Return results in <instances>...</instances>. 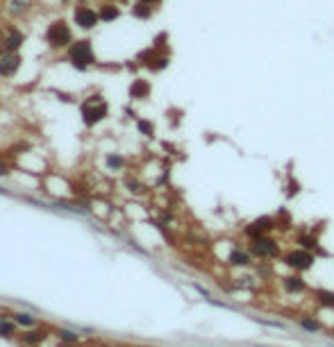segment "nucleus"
Instances as JSON below:
<instances>
[{
	"label": "nucleus",
	"instance_id": "obj_21",
	"mask_svg": "<svg viewBox=\"0 0 334 347\" xmlns=\"http://www.w3.org/2000/svg\"><path fill=\"white\" fill-rule=\"evenodd\" d=\"M139 130H144L146 134H150V132H152V125H148V123H139Z\"/></svg>",
	"mask_w": 334,
	"mask_h": 347
},
{
	"label": "nucleus",
	"instance_id": "obj_22",
	"mask_svg": "<svg viewBox=\"0 0 334 347\" xmlns=\"http://www.w3.org/2000/svg\"><path fill=\"white\" fill-rule=\"evenodd\" d=\"M0 175H7V168L2 164H0Z\"/></svg>",
	"mask_w": 334,
	"mask_h": 347
},
{
	"label": "nucleus",
	"instance_id": "obj_2",
	"mask_svg": "<svg viewBox=\"0 0 334 347\" xmlns=\"http://www.w3.org/2000/svg\"><path fill=\"white\" fill-rule=\"evenodd\" d=\"M82 116H84V123H86V125L98 123L100 118L107 116V105L98 98V96H93V98L86 100L84 107H82Z\"/></svg>",
	"mask_w": 334,
	"mask_h": 347
},
{
	"label": "nucleus",
	"instance_id": "obj_5",
	"mask_svg": "<svg viewBox=\"0 0 334 347\" xmlns=\"http://www.w3.org/2000/svg\"><path fill=\"white\" fill-rule=\"evenodd\" d=\"M98 19H100V14H96L91 7H78V9H75V23H78L80 27H84V30L96 27Z\"/></svg>",
	"mask_w": 334,
	"mask_h": 347
},
{
	"label": "nucleus",
	"instance_id": "obj_8",
	"mask_svg": "<svg viewBox=\"0 0 334 347\" xmlns=\"http://www.w3.org/2000/svg\"><path fill=\"white\" fill-rule=\"evenodd\" d=\"M273 225H271L269 218H259V220H255L252 223V227H248V234L250 236H262L264 231H269Z\"/></svg>",
	"mask_w": 334,
	"mask_h": 347
},
{
	"label": "nucleus",
	"instance_id": "obj_10",
	"mask_svg": "<svg viewBox=\"0 0 334 347\" xmlns=\"http://www.w3.org/2000/svg\"><path fill=\"white\" fill-rule=\"evenodd\" d=\"M230 263H234V266H246V263H248V254L241 252V250H234V252L230 254Z\"/></svg>",
	"mask_w": 334,
	"mask_h": 347
},
{
	"label": "nucleus",
	"instance_id": "obj_4",
	"mask_svg": "<svg viewBox=\"0 0 334 347\" xmlns=\"http://www.w3.org/2000/svg\"><path fill=\"white\" fill-rule=\"evenodd\" d=\"M21 66V57L16 50H5L0 55V75H14Z\"/></svg>",
	"mask_w": 334,
	"mask_h": 347
},
{
	"label": "nucleus",
	"instance_id": "obj_11",
	"mask_svg": "<svg viewBox=\"0 0 334 347\" xmlns=\"http://www.w3.org/2000/svg\"><path fill=\"white\" fill-rule=\"evenodd\" d=\"M100 19L103 20H114L118 19V9L114 5H105L103 9H100Z\"/></svg>",
	"mask_w": 334,
	"mask_h": 347
},
{
	"label": "nucleus",
	"instance_id": "obj_16",
	"mask_svg": "<svg viewBox=\"0 0 334 347\" xmlns=\"http://www.w3.org/2000/svg\"><path fill=\"white\" fill-rule=\"evenodd\" d=\"M16 322H19V325H23V327H32L34 318L30 313H19V315H16Z\"/></svg>",
	"mask_w": 334,
	"mask_h": 347
},
{
	"label": "nucleus",
	"instance_id": "obj_14",
	"mask_svg": "<svg viewBox=\"0 0 334 347\" xmlns=\"http://www.w3.org/2000/svg\"><path fill=\"white\" fill-rule=\"evenodd\" d=\"M318 302H321V304H325V307H334V293L321 290V293H318Z\"/></svg>",
	"mask_w": 334,
	"mask_h": 347
},
{
	"label": "nucleus",
	"instance_id": "obj_3",
	"mask_svg": "<svg viewBox=\"0 0 334 347\" xmlns=\"http://www.w3.org/2000/svg\"><path fill=\"white\" fill-rule=\"evenodd\" d=\"M46 39L50 46L55 48H64L71 43V30H68V25L66 23H53V25L48 27V32H46Z\"/></svg>",
	"mask_w": 334,
	"mask_h": 347
},
{
	"label": "nucleus",
	"instance_id": "obj_9",
	"mask_svg": "<svg viewBox=\"0 0 334 347\" xmlns=\"http://www.w3.org/2000/svg\"><path fill=\"white\" fill-rule=\"evenodd\" d=\"M21 43H23V34H21L19 30L9 32V37L5 39V48H7V50H19Z\"/></svg>",
	"mask_w": 334,
	"mask_h": 347
},
{
	"label": "nucleus",
	"instance_id": "obj_20",
	"mask_svg": "<svg viewBox=\"0 0 334 347\" xmlns=\"http://www.w3.org/2000/svg\"><path fill=\"white\" fill-rule=\"evenodd\" d=\"M59 336H62L64 341H75V338H78V336L71 334V331H59Z\"/></svg>",
	"mask_w": 334,
	"mask_h": 347
},
{
	"label": "nucleus",
	"instance_id": "obj_6",
	"mask_svg": "<svg viewBox=\"0 0 334 347\" xmlns=\"http://www.w3.org/2000/svg\"><path fill=\"white\" fill-rule=\"evenodd\" d=\"M252 252H255L257 256H275L277 243L271 241V238H264V236H257L255 243H252Z\"/></svg>",
	"mask_w": 334,
	"mask_h": 347
},
{
	"label": "nucleus",
	"instance_id": "obj_12",
	"mask_svg": "<svg viewBox=\"0 0 334 347\" xmlns=\"http://www.w3.org/2000/svg\"><path fill=\"white\" fill-rule=\"evenodd\" d=\"M284 286H287V290H302L305 289V284H302L300 277H287V282H284Z\"/></svg>",
	"mask_w": 334,
	"mask_h": 347
},
{
	"label": "nucleus",
	"instance_id": "obj_13",
	"mask_svg": "<svg viewBox=\"0 0 334 347\" xmlns=\"http://www.w3.org/2000/svg\"><path fill=\"white\" fill-rule=\"evenodd\" d=\"M146 93H148V84H146V82H141V79H139V82H134V86H132V96L137 98V96H146Z\"/></svg>",
	"mask_w": 334,
	"mask_h": 347
},
{
	"label": "nucleus",
	"instance_id": "obj_7",
	"mask_svg": "<svg viewBox=\"0 0 334 347\" xmlns=\"http://www.w3.org/2000/svg\"><path fill=\"white\" fill-rule=\"evenodd\" d=\"M287 263L291 266V268H295V270H307L309 266L314 263V256L309 254V252L298 250V252H291V254L287 256Z\"/></svg>",
	"mask_w": 334,
	"mask_h": 347
},
{
	"label": "nucleus",
	"instance_id": "obj_19",
	"mask_svg": "<svg viewBox=\"0 0 334 347\" xmlns=\"http://www.w3.org/2000/svg\"><path fill=\"white\" fill-rule=\"evenodd\" d=\"M302 327L309 329V331H318V325H316V322H312V320H305V322H302Z\"/></svg>",
	"mask_w": 334,
	"mask_h": 347
},
{
	"label": "nucleus",
	"instance_id": "obj_18",
	"mask_svg": "<svg viewBox=\"0 0 334 347\" xmlns=\"http://www.w3.org/2000/svg\"><path fill=\"white\" fill-rule=\"evenodd\" d=\"M107 164H109L111 168H121V166H123V159L121 157H109L107 159Z\"/></svg>",
	"mask_w": 334,
	"mask_h": 347
},
{
	"label": "nucleus",
	"instance_id": "obj_1",
	"mask_svg": "<svg viewBox=\"0 0 334 347\" xmlns=\"http://www.w3.org/2000/svg\"><path fill=\"white\" fill-rule=\"evenodd\" d=\"M68 57H71V64L75 66V68H80V71H84L86 66H91L93 61H96L89 41H78V43H73L71 50H68Z\"/></svg>",
	"mask_w": 334,
	"mask_h": 347
},
{
	"label": "nucleus",
	"instance_id": "obj_17",
	"mask_svg": "<svg viewBox=\"0 0 334 347\" xmlns=\"http://www.w3.org/2000/svg\"><path fill=\"white\" fill-rule=\"evenodd\" d=\"M25 341H27V343H39V341H43V334H41V331L27 334V336H25Z\"/></svg>",
	"mask_w": 334,
	"mask_h": 347
},
{
	"label": "nucleus",
	"instance_id": "obj_15",
	"mask_svg": "<svg viewBox=\"0 0 334 347\" xmlns=\"http://www.w3.org/2000/svg\"><path fill=\"white\" fill-rule=\"evenodd\" d=\"M12 334H14V322L0 320V336H5V338H9Z\"/></svg>",
	"mask_w": 334,
	"mask_h": 347
}]
</instances>
